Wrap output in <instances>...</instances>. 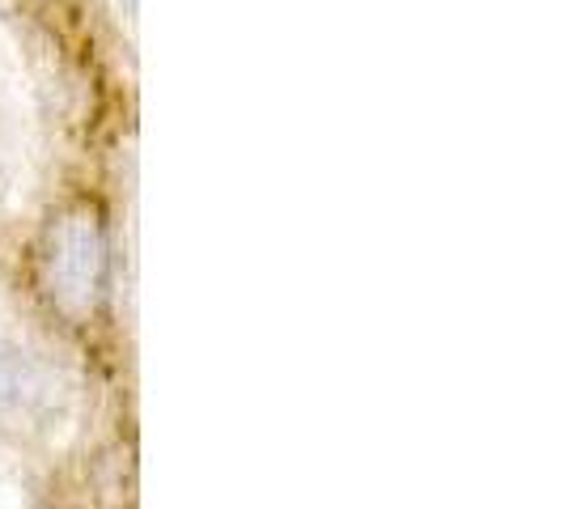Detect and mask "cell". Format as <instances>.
<instances>
[{
	"mask_svg": "<svg viewBox=\"0 0 564 509\" xmlns=\"http://www.w3.org/2000/svg\"><path fill=\"white\" fill-rule=\"evenodd\" d=\"M47 361H39L22 339L0 332V421H26L39 387H43Z\"/></svg>",
	"mask_w": 564,
	"mask_h": 509,
	"instance_id": "cell-3",
	"label": "cell"
},
{
	"mask_svg": "<svg viewBox=\"0 0 564 509\" xmlns=\"http://www.w3.org/2000/svg\"><path fill=\"white\" fill-rule=\"evenodd\" d=\"M111 13H115V22L128 30H137V0H111Z\"/></svg>",
	"mask_w": 564,
	"mask_h": 509,
	"instance_id": "cell-5",
	"label": "cell"
},
{
	"mask_svg": "<svg viewBox=\"0 0 564 509\" xmlns=\"http://www.w3.org/2000/svg\"><path fill=\"white\" fill-rule=\"evenodd\" d=\"M0 509H26V476L9 454H0Z\"/></svg>",
	"mask_w": 564,
	"mask_h": 509,
	"instance_id": "cell-4",
	"label": "cell"
},
{
	"mask_svg": "<svg viewBox=\"0 0 564 509\" xmlns=\"http://www.w3.org/2000/svg\"><path fill=\"white\" fill-rule=\"evenodd\" d=\"M0 332H4V293H0Z\"/></svg>",
	"mask_w": 564,
	"mask_h": 509,
	"instance_id": "cell-6",
	"label": "cell"
},
{
	"mask_svg": "<svg viewBox=\"0 0 564 509\" xmlns=\"http://www.w3.org/2000/svg\"><path fill=\"white\" fill-rule=\"evenodd\" d=\"M107 277V238L94 213H68L52 234V293L68 314H89Z\"/></svg>",
	"mask_w": 564,
	"mask_h": 509,
	"instance_id": "cell-2",
	"label": "cell"
},
{
	"mask_svg": "<svg viewBox=\"0 0 564 509\" xmlns=\"http://www.w3.org/2000/svg\"><path fill=\"white\" fill-rule=\"evenodd\" d=\"M39 187V107L22 47L0 18V208L18 213Z\"/></svg>",
	"mask_w": 564,
	"mask_h": 509,
	"instance_id": "cell-1",
	"label": "cell"
}]
</instances>
